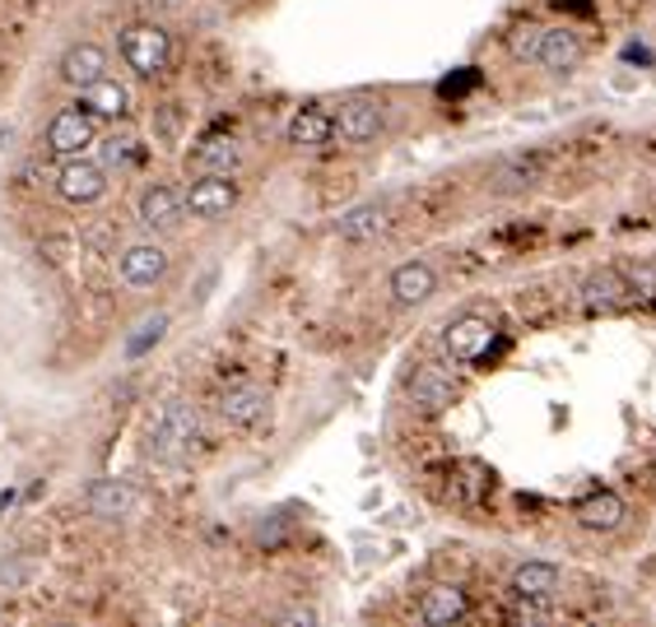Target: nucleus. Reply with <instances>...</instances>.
<instances>
[{"label":"nucleus","mask_w":656,"mask_h":627,"mask_svg":"<svg viewBox=\"0 0 656 627\" xmlns=\"http://www.w3.org/2000/svg\"><path fill=\"white\" fill-rule=\"evenodd\" d=\"M465 608H471V600H465L461 586H434V590H424V600H420V618L442 627V623L465 618Z\"/></svg>","instance_id":"20"},{"label":"nucleus","mask_w":656,"mask_h":627,"mask_svg":"<svg viewBox=\"0 0 656 627\" xmlns=\"http://www.w3.org/2000/svg\"><path fill=\"white\" fill-rule=\"evenodd\" d=\"M624 516H629V507L619 493H592L586 502H578V520L586 530H619Z\"/></svg>","instance_id":"22"},{"label":"nucleus","mask_w":656,"mask_h":627,"mask_svg":"<svg viewBox=\"0 0 656 627\" xmlns=\"http://www.w3.org/2000/svg\"><path fill=\"white\" fill-rule=\"evenodd\" d=\"M80 108H89L102 121H117L131 108V94H126V84H117V79L102 75L98 84H89V89H80Z\"/></svg>","instance_id":"21"},{"label":"nucleus","mask_w":656,"mask_h":627,"mask_svg":"<svg viewBox=\"0 0 656 627\" xmlns=\"http://www.w3.org/2000/svg\"><path fill=\"white\" fill-rule=\"evenodd\" d=\"M387 223H391V209L382 200H364V205L344 209L340 223H336V233L344 242H377V237L387 233Z\"/></svg>","instance_id":"13"},{"label":"nucleus","mask_w":656,"mask_h":627,"mask_svg":"<svg viewBox=\"0 0 656 627\" xmlns=\"http://www.w3.org/2000/svg\"><path fill=\"white\" fill-rule=\"evenodd\" d=\"M391 298L401 303V307H420V303H428L438 293V274H434V266L428 260H405V266H396L391 270Z\"/></svg>","instance_id":"11"},{"label":"nucleus","mask_w":656,"mask_h":627,"mask_svg":"<svg viewBox=\"0 0 656 627\" xmlns=\"http://www.w3.org/2000/svg\"><path fill=\"white\" fill-rule=\"evenodd\" d=\"M540 38H545V28H535V24L517 28V33H512V57L535 61V57H540Z\"/></svg>","instance_id":"27"},{"label":"nucleus","mask_w":656,"mask_h":627,"mask_svg":"<svg viewBox=\"0 0 656 627\" xmlns=\"http://www.w3.org/2000/svg\"><path fill=\"white\" fill-rule=\"evenodd\" d=\"M196 432H201L196 409L186 405V399H163V409L154 414V423H149V456L154 460H178L182 451L196 442Z\"/></svg>","instance_id":"1"},{"label":"nucleus","mask_w":656,"mask_h":627,"mask_svg":"<svg viewBox=\"0 0 656 627\" xmlns=\"http://www.w3.org/2000/svg\"><path fill=\"white\" fill-rule=\"evenodd\" d=\"M563 586V571L555 563H522L512 571V595L517 600H555Z\"/></svg>","instance_id":"16"},{"label":"nucleus","mask_w":656,"mask_h":627,"mask_svg":"<svg viewBox=\"0 0 656 627\" xmlns=\"http://www.w3.org/2000/svg\"><path fill=\"white\" fill-rule=\"evenodd\" d=\"M163 330H168V317H163V311H154V317H145L141 325H135V335L126 340V354H131V358H141L149 344H159V340H163Z\"/></svg>","instance_id":"26"},{"label":"nucleus","mask_w":656,"mask_h":627,"mask_svg":"<svg viewBox=\"0 0 656 627\" xmlns=\"http://www.w3.org/2000/svg\"><path fill=\"white\" fill-rule=\"evenodd\" d=\"M57 190L71 205H94L108 196V168L94 163V159H61V172H57Z\"/></svg>","instance_id":"5"},{"label":"nucleus","mask_w":656,"mask_h":627,"mask_svg":"<svg viewBox=\"0 0 656 627\" xmlns=\"http://www.w3.org/2000/svg\"><path fill=\"white\" fill-rule=\"evenodd\" d=\"M149 5H154V10H182L186 0H149Z\"/></svg>","instance_id":"32"},{"label":"nucleus","mask_w":656,"mask_h":627,"mask_svg":"<svg viewBox=\"0 0 656 627\" xmlns=\"http://www.w3.org/2000/svg\"><path fill=\"white\" fill-rule=\"evenodd\" d=\"M535 177H540V159H526V153H517V159H508L503 168H498V190H522V186H531Z\"/></svg>","instance_id":"25"},{"label":"nucleus","mask_w":656,"mask_h":627,"mask_svg":"<svg viewBox=\"0 0 656 627\" xmlns=\"http://www.w3.org/2000/svg\"><path fill=\"white\" fill-rule=\"evenodd\" d=\"M555 5H559V10H563V5H568V10H592V0H555Z\"/></svg>","instance_id":"31"},{"label":"nucleus","mask_w":656,"mask_h":627,"mask_svg":"<svg viewBox=\"0 0 656 627\" xmlns=\"http://www.w3.org/2000/svg\"><path fill=\"white\" fill-rule=\"evenodd\" d=\"M410 399L424 414H438V409H447L457 399V381L447 377L442 368H420V372H414V381H410Z\"/></svg>","instance_id":"17"},{"label":"nucleus","mask_w":656,"mask_h":627,"mask_svg":"<svg viewBox=\"0 0 656 627\" xmlns=\"http://www.w3.org/2000/svg\"><path fill=\"white\" fill-rule=\"evenodd\" d=\"M122 61H126L141 79L163 75L168 61H172L168 28H159V24H131V28L122 33Z\"/></svg>","instance_id":"2"},{"label":"nucleus","mask_w":656,"mask_h":627,"mask_svg":"<svg viewBox=\"0 0 656 627\" xmlns=\"http://www.w3.org/2000/svg\"><path fill=\"white\" fill-rule=\"evenodd\" d=\"M540 61L545 70H555V75H563V70H573L582 61V38L573 28H545V38H540Z\"/></svg>","instance_id":"18"},{"label":"nucleus","mask_w":656,"mask_h":627,"mask_svg":"<svg viewBox=\"0 0 656 627\" xmlns=\"http://www.w3.org/2000/svg\"><path fill=\"white\" fill-rule=\"evenodd\" d=\"M238 205V182L233 172H201V177L186 186V214L196 219H219Z\"/></svg>","instance_id":"4"},{"label":"nucleus","mask_w":656,"mask_h":627,"mask_svg":"<svg viewBox=\"0 0 656 627\" xmlns=\"http://www.w3.org/2000/svg\"><path fill=\"white\" fill-rule=\"evenodd\" d=\"M94 135H98V116L89 108H65L51 116V126H47V149L57 153V159H80L84 149L94 145Z\"/></svg>","instance_id":"3"},{"label":"nucleus","mask_w":656,"mask_h":627,"mask_svg":"<svg viewBox=\"0 0 656 627\" xmlns=\"http://www.w3.org/2000/svg\"><path fill=\"white\" fill-rule=\"evenodd\" d=\"M102 75H108V51L98 42H75L61 57V79L75 84V89H89V84H98Z\"/></svg>","instance_id":"15"},{"label":"nucleus","mask_w":656,"mask_h":627,"mask_svg":"<svg viewBox=\"0 0 656 627\" xmlns=\"http://www.w3.org/2000/svg\"><path fill=\"white\" fill-rule=\"evenodd\" d=\"M633 298H637L633 279L619 274V270H596V274L582 284V307L592 311V317H610V311H624Z\"/></svg>","instance_id":"6"},{"label":"nucleus","mask_w":656,"mask_h":627,"mask_svg":"<svg viewBox=\"0 0 656 627\" xmlns=\"http://www.w3.org/2000/svg\"><path fill=\"white\" fill-rule=\"evenodd\" d=\"M336 131L350 139V145H368V139H377V131H382V102H373V98H350V102H340Z\"/></svg>","instance_id":"12"},{"label":"nucleus","mask_w":656,"mask_h":627,"mask_svg":"<svg viewBox=\"0 0 656 627\" xmlns=\"http://www.w3.org/2000/svg\"><path fill=\"white\" fill-rule=\"evenodd\" d=\"M266 409H270V395L262 386H229L219 395V414L233 428H256L266 418Z\"/></svg>","instance_id":"14"},{"label":"nucleus","mask_w":656,"mask_h":627,"mask_svg":"<svg viewBox=\"0 0 656 627\" xmlns=\"http://www.w3.org/2000/svg\"><path fill=\"white\" fill-rule=\"evenodd\" d=\"M284 135H289V145H299V149H317L336 135V116L321 112V108H299Z\"/></svg>","instance_id":"19"},{"label":"nucleus","mask_w":656,"mask_h":627,"mask_svg":"<svg viewBox=\"0 0 656 627\" xmlns=\"http://www.w3.org/2000/svg\"><path fill=\"white\" fill-rule=\"evenodd\" d=\"M117 274H122L131 288H154L168 274V251L159 242H131V247L117 256Z\"/></svg>","instance_id":"7"},{"label":"nucleus","mask_w":656,"mask_h":627,"mask_svg":"<svg viewBox=\"0 0 656 627\" xmlns=\"http://www.w3.org/2000/svg\"><path fill=\"white\" fill-rule=\"evenodd\" d=\"M98 153H102V168H135L141 163V139L135 135H108L98 145Z\"/></svg>","instance_id":"24"},{"label":"nucleus","mask_w":656,"mask_h":627,"mask_svg":"<svg viewBox=\"0 0 656 627\" xmlns=\"http://www.w3.org/2000/svg\"><path fill=\"white\" fill-rule=\"evenodd\" d=\"M84 502H89V512L98 520H131L141 512V488L126 483V479H98Z\"/></svg>","instance_id":"9"},{"label":"nucleus","mask_w":656,"mask_h":627,"mask_svg":"<svg viewBox=\"0 0 656 627\" xmlns=\"http://www.w3.org/2000/svg\"><path fill=\"white\" fill-rule=\"evenodd\" d=\"M238 139L229 135H210V139H201V145L192 149V168L196 172H233L238 168Z\"/></svg>","instance_id":"23"},{"label":"nucleus","mask_w":656,"mask_h":627,"mask_svg":"<svg viewBox=\"0 0 656 627\" xmlns=\"http://www.w3.org/2000/svg\"><path fill=\"white\" fill-rule=\"evenodd\" d=\"M624 61H643V65H647L652 51H647V47H624Z\"/></svg>","instance_id":"30"},{"label":"nucleus","mask_w":656,"mask_h":627,"mask_svg":"<svg viewBox=\"0 0 656 627\" xmlns=\"http://www.w3.org/2000/svg\"><path fill=\"white\" fill-rule=\"evenodd\" d=\"M475 84H479V70H465V75H457V79H442L438 94H442V98H461V94H471Z\"/></svg>","instance_id":"28"},{"label":"nucleus","mask_w":656,"mask_h":627,"mask_svg":"<svg viewBox=\"0 0 656 627\" xmlns=\"http://www.w3.org/2000/svg\"><path fill=\"white\" fill-rule=\"evenodd\" d=\"M280 623H317V614H313V608H284Z\"/></svg>","instance_id":"29"},{"label":"nucleus","mask_w":656,"mask_h":627,"mask_svg":"<svg viewBox=\"0 0 656 627\" xmlns=\"http://www.w3.org/2000/svg\"><path fill=\"white\" fill-rule=\"evenodd\" d=\"M489 340H494V325L485 317H457L452 325H447V354H452L457 362H485L489 358Z\"/></svg>","instance_id":"10"},{"label":"nucleus","mask_w":656,"mask_h":627,"mask_svg":"<svg viewBox=\"0 0 656 627\" xmlns=\"http://www.w3.org/2000/svg\"><path fill=\"white\" fill-rule=\"evenodd\" d=\"M182 214H186V190L168 186V182L145 186V196H141V223H145V229L172 233L182 223Z\"/></svg>","instance_id":"8"}]
</instances>
